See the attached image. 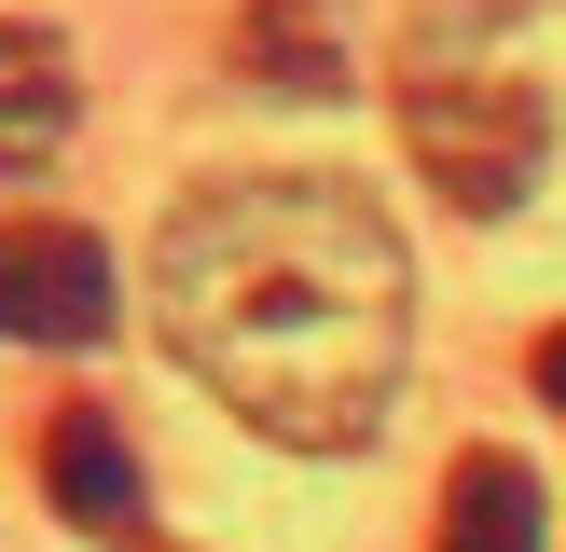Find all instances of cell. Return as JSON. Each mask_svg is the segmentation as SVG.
<instances>
[{"instance_id":"6da1fadb","label":"cell","mask_w":566,"mask_h":552,"mask_svg":"<svg viewBox=\"0 0 566 552\" xmlns=\"http://www.w3.org/2000/svg\"><path fill=\"white\" fill-rule=\"evenodd\" d=\"M153 331L263 442L359 456L415 359V248L346 166H249L166 208Z\"/></svg>"},{"instance_id":"7a4b0ae2","label":"cell","mask_w":566,"mask_h":552,"mask_svg":"<svg viewBox=\"0 0 566 552\" xmlns=\"http://www.w3.org/2000/svg\"><path fill=\"white\" fill-rule=\"evenodd\" d=\"M401 152L470 221H497V208H525V180L553 152V97L525 70H497V55H415L401 70Z\"/></svg>"},{"instance_id":"3957f363","label":"cell","mask_w":566,"mask_h":552,"mask_svg":"<svg viewBox=\"0 0 566 552\" xmlns=\"http://www.w3.org/2000/svg\"><path fill=\"white\" fill-rule=\"evenodd\" d=\"M111 304H125V276L83 221H55V208L0 221V346H97Z\"/></svg>"},{"instance_id":"277c9868","label":"cell","mask_w":566,"mask_h":552,"mask_svg":"<svg viewBox=\"0 0 566 552\" xmlns=\"http://www.w3.org/2000/svg\"><path fill=\"white\" fill-rule=\"evenodd\" d=\"M42 497H55V524H83V539H153V484H138L111 401H55L42 414Z\"/></svg>"},{"instance_id":"5b68a950","label":"cell","mask_w":566,"mask_h":552,"mask_svg":"<svg viewBox=\"0 0 566 552\" xmlns=\"http://www.w3.org/2000/svg\"><path fill=\"white\" fill-rule=\"evenodd\" d=\"M70 125H83V55H70V28L0 14V180H42V166L70 152Z\"/></svg>"},{"instance_id":"8992f818","label":"cell","mask_w":566,"mask_h":552,"mask_svg":"<svg viewBox=\"0 0 566 552\" xmlns=\"http://www.w3.org/2000/svg\"><path fill=\"white\" fill-rule=\"evenodd\" d=\"M429 552H553V511H539V469L512 442H470L442 469V511H429Z\"/></svg>"},{"instance_id":"52a82bcc","label":"cell","mask_w":566,"mask_h":552,"mask_svg":"<svg viewBox=\"0 0 566 552\" xmlns=\"http://www.w3.org/2000/svg\"><path fill=\"white\" fill-rule=\"evenodd\" d=\"M235 55H249V70H276V83H291V97H332V83H346V55H332V28L304 14V0H249Z\"/></svg>"},{"instance_id":"ba28073f","label":"cell","mask_w":566,"mask_h":552,"mask_svg":"<svg viewBox=\"0 0 566 552\" xmlns=\"http://www.w3.org/2000/svg\"><path fill=\"white\" fill-rule=\"evenodd\" d=\"M525 373H539V401H553V414H566V318H553V331H539V359H525Z\"/></svg>"}]
</instances>
